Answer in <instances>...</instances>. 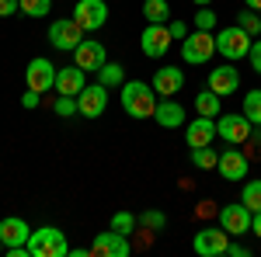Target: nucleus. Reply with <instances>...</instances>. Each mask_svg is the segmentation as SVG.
<instances>
[{
	"instance_id": "nucleus-17",
	"label": "nucleus",
	"mask_w": 261,
	"mask_h": 257,
	"mask_svg": "<svg viewBox=\"0 0 261 257\" xmlns=\"http://www.w3.org/2000/svg\"><path fill=\"white\" fill-rule=\"evenodd\" d=\"M213 139H216V119H205V115H199L195 122H188V125H185V142H188V150L213 146Z\"/></svg>"
},
{
	"instance_id": "nucleus-30",
	"label": "nucleus",
	"mask_w": 261,
	"mask_h": 257,
	"mask_svg": "<svg viewBox=\"0 0 261 257\" xmlns=\"http://www.w3.org/2000/svg\"><path fill=\"white\" fill-rule=\"evenodd\" d=\"M140 226H143V230H153V233H161L164 226H167V216H164V212H157V209H146V212L140 216Z\"/></svg>"
},
{
	"instance_id": "nucleus-31",
	"label": "nucleus",
	"mask_w": 261,
	"mask_h": 257,
	"mask_svg": "<svg viewBox=\"0 0 261 257\" xmlns=\"http://www.w3.org/2000/svg\"><path fill=\"white\" fill-rule=\"evenodd\" d=\"M136 222H140V219L133 216V212H115V216H112V230H119V233L129 237V233H136Z\"/></svg>"
},
{
	"instance_id": "nucleus-22",
	"label": "nucleus",
	"mask_w": 261,
	"mask_h": 257,
	"mask_svg": "<svg viewBox=\"0 0 261 257\" xmlns=\"http://www.w3.org/2000/svg\"><path fill=\"white\" fill-rule=\"evenodd\" d=\"M220 94L216 91H209V87H202L199 94H195V111L199 115H205V119H220L223 115V104H220Z\"/></svg>"
},
{
	"instance_id": "nucleus-33",
	"label": "nucleus",
	"mask_w": 261,
	"mask_h": 257,
	"mask_svg": "<svg viewBox=\"0 0 261 257\" xmlns=\"http://www.w3.org/2000/svg\"><path fill=\"white\" fill-rule=\"evenodd\" d=\"M195 28H199V32H216V14H213L209 7H199V11H195Z\"/></svg>"
},
{
	"instance_id": "nucleus-27",
	"label": "nucleus",
	"mask_w": 261,
	"mask_h": 257,
	"mask_svg": "<svg viewBox=\"0 0 261 257\" xmlns=\"http://www.w3.org/2000/svg\"><path fill=\"white\" fill-rule=\"evenodd\" d=\"M237 24H241L244 32L251 35V39H258V35H261V14H258V11H251V7L237 14Z\"/></svg>"
},
{
	"instance_id": "nucleus-36",
	"label": "nucleus",
	"mask_w": 261,
	"mask_h": 257,
	"mask_svg": "<svg viewBox=\"0 0 261 257\" xmlns=\"http://www.w3.org/2000/svg\"><path fill=\"white\" fill-rule=\"evenodd\" d=\"M21 11V0H0V18H11Z\"/></svg>"
},
{
	"instance_id": "nucleus-20",
	"label": "nucleus",
	"mask_w": 261,
	"mask_h": 257,
	"mask_svg": "<svg viewBox=\"0 0 261 257\" xmlns=\"http://www.w3.org/2000/svg\"><path fill=\"white\" fill-rule=\"evenodd\" d=\"M28 237H32V226H28L21 216L0 219V240H4V247H24Z\"/></svg>"
},
{
	"instance_id": "nucleus-41",
	"label": "nucleus",
	"mask_w": 261,
	"mask_h": 257,
	"mask_svg": "<svg viewBox=\"0 0 261 257\" xmlns=\"http://www.w3.org/2000/svg\"><path fill=\"white\" fill-rule=\"evenodd\" d=\"M244 4H247L251 11H258V14H261V0H244Z\"/></svg>"
},
{
	"instance_id": "nucleus-10",
	"label": "nucleus",
	"mask_w": 261,
	"mask_h": 257,
	"mask_svg": "<svg viewBox=\"0 0 261 257\" xmlns=\"http://www.w3.org/2000/svg\"><path fill=\"white\" fill-rule=\"evenodd\" d=\"M171 32H167V24H146L140 35V49L143 56H150V60H161L167 56V49H171Z\"/></svg>"
},
{
	"instance_id": "nucleus-38",
	"label": "nucleus",
	"mask_w": 261,
	"mask_h": 257,
	"mask_svg": "<svg viewBox=\"0 0 261 257\" xmlns=\"http://www.w3.org/2000/svg\"><path fill=\"white\" fill-rule=\"evenodd\" d=\"M226 254H230V257H247L251 250H247L244 243H230V250H226Z\"/></svg>"
},
{
	"instance_id": "nucleus-23",
	"label": "nucleus",
	"mask_w": 261,
	"mask_h": 257,
	"mask_svg": "<svg viewBox=\"0 0 261 257\" xmlns=\"http://www.w3.org/2000/svg\"><path fill=\"white\" fill-rule=\"evenodd\" d=\"M143 18H146V24H167L171 21V4L167 0H143Z\"/></svg>"
},
{
	"instance_id": "nucleus-34",
	"label": "nucleus",
	"mask_w": 261,
	"mask_h": 257,
	"mask_svg": "<svg viewBox=\"0 0 261 257\" xmlns=\"http://www.w3.org/2000/svg\"><path fill=\"white\" fill-rule=\"evenodd\" d=\"M247 60H251V70L261 77V39L251 42V52H247Z\"/></svg>"
},
{
	"instance_id": "nucleus-2",
	"label": "nucleus",
	"mask_w": 261,
	"mask_h": 257,
	"mask_svg": "<svg viewBox=\"0 0 261 257\" xmlns=\"http://www.w3.org/2000/svg\"><path fill=\"white\" fill-rule=\"evenodd\" d=\"M28 257H70V243H66V233L56 230V226H39L32 230L28 237Z\"/></svg>"
},
{
	"instance_id": "nucleus-43",
	"label": "nucleus",
	"mask_w": 261,
	"mask_h": 257,
	"mask_svg": "<svg viewBox=\"0 0 261 257\" xmlns=\"http://www.w3.org/2000/svg\"><path fill=\"white\" fill-rule=\"evenodd\" d=\"M4 250H7V247H4V240H0V254H4Z\"/></svg>"
},
{
	"instance_id": "nucleus-16",
	"label": "nucleus",
	"mask_w": 261,
	"mask_h": 257,
	"mask_svg": "<svg viewBox=\"0 0 261 257\" xmlns=\"http://www.w3.org/2000/svg\"><path fill=\"white\" fill-rule=\"evenodd\" d=\"M84 87H87V70H81L77 63L56 70V87H53L56 94H70V98H77Z\"/></svg>"
},
{
	"instance_id": "nucleus-26",
	"label": "nucleus",
	"mask_w": 261,
	"mask_h": 257,
	"mask_svg": "<svg viewBox=\"0 0 261 257\" xmlns=\"http://www.w3.org/2000/svg\"><path fill=\"white\" fill-rule=\"evenodd\" d=\"M192 163H195L199 170H216V163H220V153H216L213 146H199V150H192Z\"/></svg>"
},
{
	"instance_id": "nucleus-9",
	"label": "nucleus",
	"mask_w": 261,
	"mask_h": 257,
	"mask_svg": "<svg viewBox=\"0 0 261 257\" xmlns=\"http://www.w3.org/2000/svg\"><path fill=\"white\" fill-rule=\"evenodd\" d=\"M251 122L244 119V111H237V115H220L216 119V136L223 139V142H230V146H241V142H247L251 139Z\"/></svg>"
},
{
	"instance_id": "nucleus-3",
	"label": "nucleus",
	"mask_w": 261,
	"mask_h": 257,
	"mask_svg": "<svg viewBox=\"0 0 261 257\" xmlns=\"http://www.w3.org/2000/svg\"><path fill=\"white\" fill-rule=\"evenodd\" d=\"M251 42L254 39L244 32L241 24H230V28H220V32H216V52H220L226 63H237L251 52Z\"/></svg>"
},
{
	"instance_id": "nucleus-25",
	"label": "nucleus",
	"mask_w": 261,
	"mask_h": 257,
	"mask_svg": "<svg viewBox=\"0 0 261 257\" xmlns=\"http://www.w3.org/2000/svg\"><path fill=\"white\" fill-rule=\"evenodd\" d=\"M244 119L251 122V125H261V91H247L244 94Z\"/></svg>"
},
{
	"instance_id": "nucleus-13",
	"label": "nucleus",
	"mask_w": 261,
	"mask_h": 257,
	"mask_svg": "<svg viewBox=\"0 0 261 257\" xmlns=\"http://www.w3.org/2000/svg\"><path fill=\"white\" fill-rule=\"evenodd\" d=\"M251 209L237 202V205H223L220 209V226L230 233V237H241V233H251Z\"/></svg>"
},
{
	"instance_id": "nucleus-1",
	"label": "nucleus",
	"mask_w": 261,
	"mask_h": 257,
	"mask_svg": "<svg viewBox=\"0 0 261 257\" xmlns=\"http://www.w3.org/2000/svg\"><path fill=\"white\" fill-rule=\"evenodd\" d=\"M157 91L153 83H143V80H125L122 83V111L129 119H153L157 111Z\"/></svg>"
},
{
	"instance_id": "nucleus-11",
	"label": "nucleus",
	"mask_w": 261,
	"mask_h": 257,
	"mask_svg": "<svg viewBox=\"0 0 261 257\" xmlns=\"http://www.w3.org/2000/svg\"><path fill=\"white\" fill-rule=\"evenodd\" d=\"M105 108H108V87L105 83H91L77 94V115H84V119H98V115H105Z\"/></svg>"
},
{
	"instance_id": "nucleus-37",
	"label": "nucleus",
	"mask_w": 261,
	"mask_h": 257,
	"mask_svg": "<svg viewBox=\"0 0 261 257\" xmlns=\"http://www.w3.org/2000/svg\"><path fill=\"white\" fill-rule=\"evenodd\" d=\"M39 91H28V94H24V98H21V108H28V111H32V108H39Z\"/></svg>"
},
{
	"instance_id": "nucleus-35",
	"label": "nucleus",
	"mask_w": 261,
	"mask_h": 257,
	"mask_svg": "<svg viewBox=\"0 0 261 257\" xmlns=\"http://www.w3.org/2000/svg\"><path fill=\"white\" fill-rule=\"evenodd\" d=\"M167 32H171V39H178V42H185L188 39V24H185V21H167Z\"/></svg>"
},
{
	"instance_id": "nucleus-39",
	"label": "nucleus",
	"mask_w": 261,
	"mask_h": 257,
	"mask_svg": "<svg viewBox=\"0 0 261 257\" xmlns=\"http://www.w3.org/2000/svg\"><path fill=\"white\" fill-rule=\"evenodd\" d=\"M251 233L261 240V212H254V216H251Z\"/></svg>"
},
{
	"instance_id": "nucleus-19",
	"label": "nucleus",
	"mask_w": 261,
	"mask_h": 257,
	"mask_svg": "<svg viewBox=\"0 0 261 257\" xmlns=\"http://www.w3.org/2000/svg\"><path fill=\"white\" fill-rule=\"evenodd\" d=\"M209 91H216L220 98L233 94V91H241V73L233 70V63H226V66H213V73H209Z\"/></svg>"
},
{
	"instance_id": "nucleus-14",
	"label": "nucleus",
	"mask_w": 261,
	"mask_h": 257,
	"mask_svg": "<svg viewBox=\"0 0 261 257\" xmlns=\"http://www.w3.org/2000/svg\"><path fill=\"white\" fill-rule=\"evenodd\" d=\"M73 63L81 66V70H87V73H98L101 66L108 63V52H105V45H101L98 39H84L77 49H73Z\"/></svg>"
},
{
	"instance_id": "nucleus-18",
	"label": "nucleus",
	"mask_w": 261,
	"mask_h": 257,
	"mask_svg": "<svg viewBox=\"0 0 261 257\" xmlns=\"http://www.w3.org/2000/svg\"><path fill=\"white\" fill-rule=\"evenodd\" d=\"M181 87H185V73H181L178 66H161V70L153 73V91H157V98H174V94H181Z\"/></svg>"
},
{
	"instance_id": "nucleus-5",
	"label": "nucleus",
	"mask_w": 261,
	"mask_h": 257,
	"mask_svg": "<svg viewBox=\"0 0 261 257\" xmlns=\"http://www.w3.org/2000/svg\"><path fill=\"white\" fill-rule=\"evenodd\" d=\"M213 56H216V35L213 32H192L188 39L181 42V60L185 63L205 66Z\"/></svg>"
},
{
	"instance_id": "nucleus-24",
	"label": "nucleus",
	"mask_w": 261,
	"mask_h": 257,
	"mask_svg": "<svg viewBox=\"0 0 261 257\" xmlns=\"http://www.w3.org/2000/svg\"><path fill=\"white\" fill-rule=\"evenodd\" d=\"M98 83H105L108 91H112V87H122V83H125V66H122V63H105L98 70Z\"/></svg>"
},
{
	"instance_id": "nucleus-12",
	"label": "nucleus",
	"mask_w": 261,
	"mask_h": 257,
	"mask_svg": "<svg viewBox=\"0 0 261 257\" xmlns=\"http://www.w3.org/2000/svg\"><path fill=\"white\" fill-rule=\"evenodd\" d=\"M129 237L119 233V230H108V233H98L94 243H91V254L94 257H129Z\"/></svg>"
},
{
	"instance_id": "nucleus-7",
	"label": "nucleus",
	"mask_w": 261,
	"mask_h": 257,
	"mask_svg": "<svg viewBox=\"0 0 261 257\" xmlns=\"http://www.w3.org/2000/svg\"><path fill=\"white\" fill-rule=\"evenodd\" d=\"M56 70H60V66H53L49 60L35 56V60L24 66V83H28V91H39V94L53 91V87H56Z\"/></svg>"
},
{
	"instance_id": "nucleus-15",
	"label": "nucleus",
	"mask_w": 261,
	"mask_h": 257,
	"mask_svg": "<svg viewBox=\"0 0 261 257\" xmlns=\"http://www.w3.org/2000/svg\"><path fill=\"white\" fill-rule=\"evenodd\" d=\"M247 167H251V160L244 157L241 150H223L220 153V163H216V170H220L223 181H244L247 178Z\"/></svg>"
},
{
	"instance_id": "nucleus-32",
	"label": "nucleus",
	"mask_w": 261,
	"mask_h": 257,
	"mask_svg": "<svg viewBox=\"0 0 261 257\" xmlns=\"http://www.w3.org/2000/svg\"><path fill=\"white\" fill-rule=\"evenodd\" d=\"M53 111H56L60 119H73V115H77V98L60 94V98H56V104H53Z\"/></svg>"
},
{
	"instance_id": "nucleus-4",
	"label": "nucleus",
	"mask_w": 261,
	"mask_h": 257,
	"mask_svg": "<svg viewBox=\"0 0 261 257\" xmlns=\"http://www.w3.org/2000/svg\"><path fill=\"white\" fill-rule=\"evenodd\" d=\"M84 39H87V32L73 21V14H70V18H56L49 24V42H53V49H60V52H73Z\"/></svg>"
},
{
	"instance_id": "nucleus-42",
	"label": "nucleus",
	"mask_w": 261,
	"mask_h": 257,
	"mask_svg": "<svg viewBox=\"0 0 261 257\" xmlns=\"http://www.w3.org/2000/svg\"><path fill=\"white\" fill-rule=\"evenodd\" d=\"M192 4H195V7H209L213 0H192Z\"/></svg>"
},
{
	"instance_id": "nucleus-6",
	"label": "nucleus",
	"mask_w": 261,
	"mask_h": 257,
	"mask_svg": "<svg viewBox=\"0 0 261 257\" xmlns=\"http://www.w3.org/2000/svg\"><path fill=\"white\" fill-rule=\"evenodd\" d=\"M192 250L199 257H223L230 250V233L223 226H205L192 237Z\"/></svg>"
},
{
	"instance_id": "nucleus-40",
	"label": "nucleus",
	"mask_w": 261,
	"mask_h": 257,
	"mask_svg": "<svg viewBox=\"0 0 261 257\" xmlns=\"http://www.w3.org/2000/svg\"><path fill=\"white\" fill-rule=\"evenodd\" d=\"M251 139H254V146L261 150V125H254V129H251Z\"/></svg>"
},
{
	"instance_id": "nucleus-28",
	"label": "nucleus",
	"mask_w": 261,
	"mask_h": 257,
	"mask_svg": "<svg viewBox=\"0 0 261 257\" xmlns=\"http://www.w3.org/2000/svg\"><path fill=\"white\" fill-rule=\"evenodd\" d=\"M241 202L251 209V212H261V181H247V184H244Z\"/></svg>"
},
{
	"instance_id": "nucleus-8",
	"label": "nucleus",
	"mask_w": 261,
	"mask_h": 257,
	"mask_svg": "<svg viewBox=\"0 0 261 257\" xmlns=\"http://www.w3.org/2000/svg\"><path fill=\"white\" fill-rule=\"evenodd\" d=\"M73 21L91 35V32L105 28V21H108V4H105V0H77V7H73Z\"/></svg>"
},
{
	"instance_id": "nucleus-29",
	"label": "nucleus",
	"mask_w": 261,
	"mask_h": 257,
	"mask_svg": "<svg viewBox=\"0 0 261 257\" xmlns=\"http://www.w3.org/2000/svg\"><path fill=\"white\" fill-rule=\"evenodd\" d=\"M53 11V0H21V14L28 18H45Z\"/></svg>"
},
{
	"instance_id": "nucleus-21",
	"label": "nucleus",
	"mask_w": 261,
	"mask_h": 257,
	"mask_svg": "<svg viewBox=\"0 0 261 257\" xmlns=\"http://www.w3.org/2000/svg\"><path fill=\"white\" fill-rule=\"evenodd\" d=\"M153 122L164 125V129H178V125H185V108H181V101L161 98L157 101V111H153Z\"/></svg>"
}]
</instances>
